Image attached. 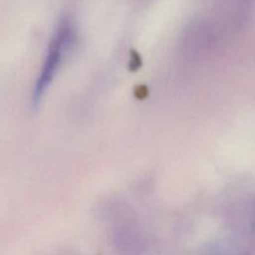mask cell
Segmentation results:
<instances>
[{
  "label": "cell",
  "instance_id": "cell-1",
  "mask_svg": "<svg viewBox=\"0 0 255 255\" xmlns=\"http://www.w3.org/2000/svg\"><path fill=\"white\" fill-rule=\"evenodd\" d=\"M72 41V30L67 21L61 22L55 32L54 37L49 45V51H47L45 61L41 66L39 77L35 84L34 92H32V102L35 105L41 100L42 95L50 86V84L54 80L55 74L62 62L65 51L70 47Z\"/></svg>",
  "mask_w": 255,
  "mask_h": 255
}]
</instances>
